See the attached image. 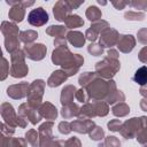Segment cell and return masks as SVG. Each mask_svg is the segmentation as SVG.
Returning <instances> with one entry per match:
<instances>
[{
    "instance_id": "cell-1",
    "label": "cell",
    "mask_w": 147,
    "mask_h": 147,
    "mask_svg": "<svg viewBox=\"0 0 147 147\" xmlns=\"http://www.w3.org/2000/svg\"><path fill=\"white\" fill-rule=\"evenodd\" d=\"M48 21V14L41 7L32 9L28 15V22L33 26H41Z\"/></svg>"
},
{
    "instance_id": "cell-2",
    "label": "cell",
    "mask_w": 147,
    "mask_h": 147,
    "mask_svg": "<svg viewBox=\"0 0 147 147\" xmlns=\"http://www.w3.org/2000/svg\"><path fill=\"white\" fill-rule=\"evenodd\" d=\"M133 80L139 85H145L147 83V67L139 68L133 76Z\"/></svg>"
}]
</instances>
